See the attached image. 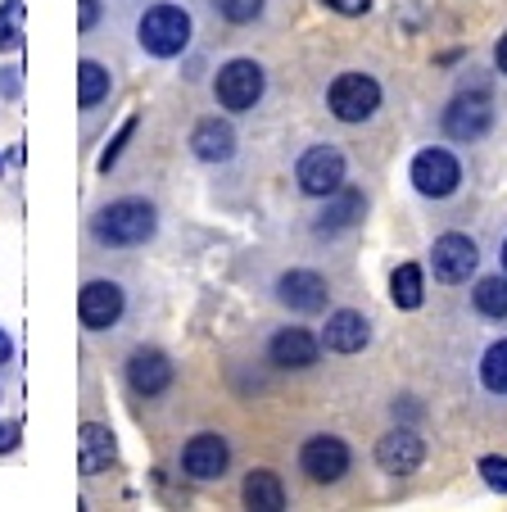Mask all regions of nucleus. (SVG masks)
<instances>
[{
    "label": "nucleus",
    "instance_id": "obj_26",
    "mask_svg": "<svg viewBox=\"0 0 507 512\" xmlns=\"http://www.w3.org/2000/svg\"><path fill=\"white\" fill-rule=\"evenodd\" d=\"M213 10L227 23H254L263 14V0H213Z\"/></svg>",
    "mask_w": 507,
    "mask_h": 512
},
{
    "label": "nucleus",
    "instance_id": "obj_25",
    "mask_svg": "<svg viewBox=\"0 0 507 512\" xmlns=\"http://www.w3.org/2000/svg\"><path fill=\"white\" fill-rule=\"evenodd\" d=\"M23 46V0H5L0 10V50Z\"/></svg>",
    "mask_w": 507,
    "mask_h": 512
},
{
    "label": "nucleus",
    "instance_id": "obj_5",
    "mask_svg": "<svg viewBox=\"0 0 507 512\" xmlns=\"http://www.w3.org/2000/svg\"><path fill=\"white\" fill-rule=\"evenodd\" d=\"M299 177V191L304 195H331L345 186V155L335 150V145H313L295 168Z\"/></svg>",
    "mask_w": 507,
    "mask_h": 512
},
{
    "label": "nucleus",
    "instance_id": "obj_33",
    "mask_svg": "<svg viewBox=\"0 0 507 512\" xmlns=\"http://www.w3.org/2000/svg\"><path fill=\"white\" fill-rule=\"evenodd\" d=\"M494 59H498V68H503V73H507V32H503V37H498V50H494Z\"/></svg>",
    "mask_w": 507,
    "mask_h": 512
},
{
    "label": "nucleus",
    "instance_id": "obj_35",
    "mask_svg": "<svg viewBox=\"0 0 507 512\" xmlns=\"http://www.w3.org/2000/svg\"><path fill=\"white\" fill-rule=\"evenodd\" d=\"M503 268H507V241H503Z\"/></svg>",
    "mask_w": 507,
    "mask_h": 512
},
{
    "label": "nucleus",
    "instance_id": "obj_32",
    "mask_svg": "<svg viewBox=\"0 0 507 512\" xmlns=\"http://www.w3.org/2000/svg\"><path fill=\"white\" fill-rule=\"evenodd\" d=\"M0 91H5V96H19V68H0Z\"/></svg>",
    "mask_w": 507,
    "mask_h": 512
},
{
    "label": "nucleus",
    "instance_id": "obj_9",
    "mask_svg": "<svg viewBox=\"0 0 507 512\" xmlns=\"http://www.w3.org/2000/svg\"><path fill=\"white\" fill-rule=\"evenodd\" d=\"M476 263H480L476 241H471V236H458V232L440 236V241H435V250H431V268H435V277L449 281V286L467 281L471 272H476Z\"/></svg>",
    "mask_w": 507,
    "mask_h": 512
},
{
    "label": "nucleus",
    "instance_id": "obj_7",
    "mask_svg": "<svg viewBox=\"0 0 507 512\" xmlns=\"http://www.w3.org/2000/svg\"><path fill=\"white\" fill-rule=\"evenodd\" d=\"M77 318L87 331H109L123 318V286L118 281H87L77 295Z\"/></svg>",
    "mask_w": 507,
    "mask_h": 512
},
{
    "label": "nucleus",
    "instance_id": "obj_28",
    "mask_svg": "<svg viewBox=\"0 0 507 512\" xmlns=\"http://www.w3.org/2000/svg\"><path fill=\"white\" fill-rule=\"evenodd\" d=\"M480 476H485L494 490L507 494V458H480Z\"/></svg>",
    "mask_w": 507,
    "mask_h": 512
},
{
    "label": "nucleus",
    "instance_id": "obj_8",
    "mask_svg": "<svg viewBox=\"0 0 507 512\" xmlns=\"http://www.w3.org/2000/svg\"><path fill=\"white\" fill-rule=\"evenodd\" d=\"M299 467H304L308 481H317V485L340 481V476L349 472L345 440H335V435H313V440L304 445V454H299Z\"/></svg>",
    "mask_w": 507,
    "mask_h": 512
},
{
    "label": "nucleus",
    "instance_id": "obj_34",
    "mask_svg": "<svg viewBox=\"0 0 507 512\" xmlns=\"http://www.w3.org/2000/svg\"><path fill=\"white\" fill-rule=\"evenodd\" d=\"M10 354H14V345H10V336L0 331V363H10Z\"/></svg>",
    "mask_w": 507,
    "mask_h": 512
},
{
    "label": "nucleus",
    "instance_id": "obj_19",
    "mask_svg": "<svg viewBox=\"0 0 507 512\" xmlns=\"http://www.w3.org/2000/svg\"><path fill=\"white\" fill-rule=\"evenodd\" d=\"M358 218H363V195L340 186V191L326 195V209H322V218H317V236L345 232V227H354Z\"/></svg>",
    "mask_w": 507,
    "mask_h": 512
},
{
    "label": "nucleus",
    "instance_id": "obj_10",
    "mask_svg": "<svg viewBox=\"0 0 507 512\" xmlns=\"http://www.w3.org/2000/svg\"><path fill=\"white\" fill-rule=\"evenodd\" d=\"M127 386L145 399L163 395V390L173 386V358L163 354V349H136L127 358Z\"/></svg>",
    "mask_w": 507,
    "mask_h": 512
},
{
    "label": "nucleus",
    "instance_id": "obj_12",
    "mask_svg": "<svg viewBox=\"0 0 507 512\" xmlns=\"http://www.w3.org/2000/svg\"><path fill=\"white\" fill-rule=\"evenodd\" d=\"M227 458H231L227 440L213 435V431L191 435V445L182 449V467H186V476H195V481H213V476H222L227 472Z\"/></svg>",
    "mask_w": 507,
    "mask_h": 512
},
{
    "label": "nucleus",
    "instance_id": "obj_2",
    "mask_svg": "<svg viewBox=\"0 0 507 512\" xmlns=\"http://www.w3.org/2000/svg\"><path fill=\"white\" fill-rule=\"evenodd\" d=\"M136 37H141V50H150L154 59H173L191 46V14L182 5H154L141 14Z\"/></svg>",
    "mask_w": 507,
    "mask_h": 512
},
{
    "label": "nucleus",
    "instance_id": "obj_6",
    "mask_svg": "<svg viewBox=\"0 0 507 512\" xmlns=\"http://www.w3.org/2000/svg\"><path fill=\"white\" fill-rule=\"evenodd\" d=\"M458 182H462V168L449 150H421V155L412 159V186H417L421 195L444 200V195L458 191Z\"/></svg>",
    "mask_w": 507,
    "mask_h": 512
},
{
    "label": "nucleus",
    "instance_id": "obj_27",
    "mask_svg": "<svg viewBox=\"0 0 507 512\" xmlns=\"http://www.w3.org/2000/svg\"><path fill=\"white\" fill-rule=\"evenodd\" d=\"M132 132H136V118H127V123H123V132H118L114 141H109V150H105V155H100V173H109V168L118 164V155H123V145H127V136H132Z\"/></svg>",
    "mask_w": 507,
    "mask_h": 512
},
{
    "label": "nucleus",
    "instance_id": "obj_17",
    "mask_svg": "<svg viewBox=\"0 0 507 512\" xmlns=\"http://www.w3.org/2000/svg\"><path fill=\"white\" fill-rule=\"evenodd\" d=\"M367 336H372V331H367V318L354 309L331 313V318H326V331H322L326 349H335V354H358V349L367 345Z\"/></svg>",
    "mask_w": 507,
    "mask_h": 512
},
{
    "label": "nucleus",
    "instance_id": "obj_24",
    "mask_svg": "<svg viewBox=\"0 0 507 512\" xmlns=\"http://www.w3.org/2000/svg\"><path fill=\"white\" fill-rule=\"evenodd\" d=\"M476 309L485 318H507V277H485L476 286Z\"/></svg>",
    "mask_w": 507,
    "mask_h": 512
},
{
    "label": "nucleus",
    "instance_id": "obj_16",
    "mask_svg": "<svg viewBox=\"0 0 507 512\" xmlns=\"http://www.w3.org/2000/svg\"><path fill=\"white\" fill-rule=\"evenodd\" d=\"M191 150H195V159H204V164H227V159L236 155V132H231V123L204 118V123L191 132Z\"/></svg>",
    "mask_w": 507,
    "mask_h": 512
},
{
    "label": "nucleus",
    "instance_id": "obj_36",
    "mask_svg": "<svg viewBox=\"0 0 507 512\" xmlns=\"http://www.w3.org/2000/svg\"><path fill=\"white\" fill-rule=\"evenodd\" d=\"M0 168H5V164H0Z\"/></svg>",
    "mask_w": 507,
    "mask_h": 512
},
{
    "label": "nucleus",
    "instance_id": "obj_29",
    "mask_svg": "<svg viewBox=\"0 0 507 512\" xmlns=\"http://www.w3.org/2000/svg\"><path fill=\"white\" fill-rule=\"evenodd\" d=\"M96 19H100V0H77V28L91 32L96 28Z\"/></svg>",
    "mask_w": 507,
    "mask_h": 512
},
{
    "label": "nucleus",
    "instance_id": "obj_11",
    "mask_svg": "<svg viewBox=\"0 0 507 512\" xmlns=\"http://www.w3.org/2000/svg\"><path fill=\"white\" fill-rule=\"evenodd\" d=\"M489 118H494V109H489L485 91H476V96H458L449 109H444V132H449L453 141H476V136L489 132Z\"/></svg>",
    "mask_w": 507,
    "mask_h": 512
},
{
    "label": "nucleus",
    "instance_id": "obj_4",
    "mask_svg": "<svg viewBox=\"0 0 507 512\" xmlns=\"http://www.w3.org/2000/svg\"><path fill=\"white\" fill-rule=\"evenodd\" d=\"M213 91H218L222 109H236V114L240 109H254V100L263 96V68L254 59H231V64H222Z\"/></svg>",
    "mask_w": 507,
    "mask_h": 512
},
{
    "label": "nucleus",
    "instance_id": "obj_13",
    "mask_svg": "<svg viewBox=\"0 0 507 512\" xmlns=\"http://www.w3.org/2000/svg\"><path fill=\"white\" fill-rule=\"evenodd\" d=\"M326 281L317 277V272H308V268H295V272H286V277L277 281V300L286 304V309H295V313H317V309H326Z\"/></svg>",
    "mask_w": 507,
    "mask_h": 512
},
{
    "label": "nucleus",
    "instance_id": "obj_1",
    "mask_svg": "<svg viewBox=\"0 0 507 512\" xmlns=\"http://www.w3.org/2000/svg\"><path fill=\"white\" fill-rule=\"evenodd\" d=\"M159 227L150 200H114L105 213L96 218V241L114 245V250H127V245H145Z\"/></svg>",
    "mask_w": 507,
    "mask_h": 512
},
{
    "label": "nucleus",
    "instance_id": "obj_18",
    "mask_svg": "<svg viewBox=\"0 0 507 512\" xmlns=\"http://www.w3.org/2000/svg\"><path fill=\"white\" fill-rule=\"evenodd\" d=\"M272 363L277 368H313L317 363V340L308 336L304 327H286V331H277L272 336Z\"/></svg>",
    "mask_w": 507,
    "mask_h": 512
},
{
    "label": "nucleus",
    "instance_id": "obj_15",
    "mask_svg": "<svg viewBox=\"0 0 507 512\" xmlns=\"http://www.w3.org/2000/svg\"><path fill=\"white\" fill-rule=\"evenodd\" d=\"M114 458H118V449H114V435H109V426L87 422L82 431H77V467H82V476L105 472Z\"/></svg>",
    "mask_w": 507,
    "mask_h": 512
},
{
    "label": "nucleus",
    "instance_id": "obj_31",
    "mask_svg": "<svg viewBox=\"0 0 507 512\" xmlns=\"http://www.w3.org/2000/svg\"><path fill=\"white\" fill-rule=\"evenodd\" d=\"M19 449V422H0V454Z\"/></svg>",
    "mask_w": 507,
    "mask_h": 512
},
{
    "label": "nucleus",
    "instance_id": "obj_21",
    "mask_svg": "<svg viewBox=\"0 0 507 512\" xmlns=\"http://www.w3.org/2000/svg\"><path fill=\"white\" fill-rule=\"evenodd\" d=\"M105 96H109V68L96 64V59H82L77 64V105L96 109Z\"/></svg>",
    "mask_w": 507,
    "mask_h": 512
},
{
    "label": "nucleus",
    "instance_id": "obj_14",
    "mask_svg": "<svg viewBox=\"0 0 507 512\" xmlns=\"http://www.w3.org/2000/svg\"><path fill=\"white\" fill-rule=\"evenodd\" d=\"M421 458H426L421 440L412 431H403V426H399V431H390V435H381V445H376V463H381L385 472H394V476L417 472Z\"/></svg>",
    "mask_w": 507,
    "mask_h": 512
},
{
    "label": "nucleus",
    "instance_id": "obj_3",
    "mask_svg": "<svg viewBox=\"0 0 507 512\" xmlns=\"http://www.w3.org/2000/svg\"><path fill=\"white\" fill-rule=\"evenodd\" d=\"M331 114L340 118V123H363V118L376 114V105H381V87H376L367 73H340V78L331 82Z\"/></svg>",
    "mask_w": 507,
    "mask_h": 512
},
{
    "label": "nucleus",
    "instance_id": "obj_20",
    "mask_svg": "<svg viewBox=\"0 0 507 512\" xmlns=\"http://www.w3.org/2000/svg\"><path fill=\"white\" fill-rule=\"evenodd\" d=\"M245 503L249 508H259V512H277V508H286V490H281V481H277V472H249L245 476Z\"/></svg>",
    "mask_w": 507,
    "mask_h": 512
},
{
    "label": "nucleus",
    "instance_id": "obj_22",
    "mask_svg": "<svg viewBox=\"0 0 507 512\" xmlns=\"http://www.w3.org/2000/svg\"><path fill=\"white\" fill-rule=\"evenodd\" d=\"M390 300L399 304V309H417V304L426 300L417 263H403V268H394V277H390Z\"/></svg>",
    "mask_w": 507,
    "mask_h": 512
},
{
    "label": "nucleus",
    "instance_id": "obj_23",
    "mask_svg": "<svg viewBox=\"0 0 507 512\" xmlns=\"http://www.w3.org/2000/svg\"><path fill=\"white\" fill-rule=\"evenodd\" d=\"M480 377H485V386L494 390V395H507V340H498V345L485 349V358H480Z\"/></svg>",
    "mask_w": 507,
    "mask_h": 512
},
{
    "label": "nucleus",
    "instance_id": "obj_30",
    "mask_svg": "<svg viewBox=\"0 0 507 512\" xmlns=\"http://www.w3.org/2000/svg\"><path fill=\"white\" fill-rule=\"evenodd\" d=\"M322 5H331L335 14H345V19H354V14H367V5H372V0H322Z\"/></svg>",
    "mask_w": 507,
    "mask_h": 512
}]
</instances>
